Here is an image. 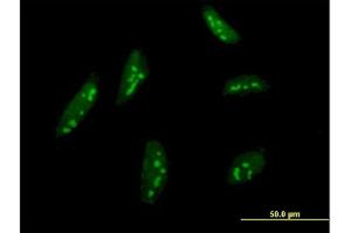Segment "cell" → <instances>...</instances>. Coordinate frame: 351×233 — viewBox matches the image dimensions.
I'll return each instance as SVG.
<instances>
[{
  "mask_svg": "<svg viewBox=\"0 0 351 233\" xmlns=\"http://www.w3.org/2000/svg\"><path fill=\"white\" fill-rule=\"evenodd\" d=\"M169 181V159L163 145L150 140L144 148L141 170V201L154 206L163 194Z\"/></svg>",
  "mask_w": 351,
  "mask_h": 233,
  "instance_id": "1",
  "label": "cell"
},
{
  "mask_svg": "<svg viewBox=\"0 0 351 233\" xmlns=\"http://www.w3.org/2000/svg\"><path fill=\"white\" fill-rule=\"evenodd\" d=\"M99 94L100 79L96 74H92L62 112L56 130L58 138L67 137L80 126L88 113L95 107Z\"/></svg>",
  "mask_w": 351,
  "mask_h": 233,
  "instance_id": "2",
  "label": "cell"
},
{
  "mask_svg": "<svg viewBox=\"0 0 351 233\" xmlns=\"http://www.w3.org/2000/svg\"><path fill=\"white\" fill-rule=\"evenodd\" d=\"M148 59L141 49H134L128 55L121 75L116 95V107H121L135 98L141 87L149 79Z\"/></svg>",
  "mask_w": 351,
  "mask_h": 233,
  "instance_id": "3",
  "label": "cell"
},
{
  "mask_svg": "<svg viewBox=\"0 0 351 233\" xmlns=\"http://www.w3.org/2000/svg\"><path fill=\"white\" fill-rule=\"evenodd\" d=\"M266 167V159L261 152L251 150L238 155L228 170L230 186H241L258 178Z\"/></svg>",
  "mask_w": 351,
  "mask_h": 233,
  "instance_id": "4",
  "label": "cell"
},
{
  "mask_svg": "<svg viewBox=\"0 0 351 233\" xmlns=\"http://www.w3.org/2000/svg\"><path fill=\"white\" fill-rule=\"evenodd\" d=\"M202 18L212 36L219 40L220 42L225 44H237L241 41L239 32L231 24H228L223 16L211 5H205L202 8Z\"/></svg>",
  "mask_w": 351,
  "mask_h": 233,
  "instance_id": "5",
  "label": "cell"
},
{
  "mask_svg": "<svg viewBox=\"0 0 351 233\" xmlns=\"http://www.w3.org/2000/svg\"><path fill=\"white\" fill-rule=\"evenodd\" d=\"M269 89L271 84L261 76L240 75L226 81L221 92L228 97H245L254 94H263Z\"/></svg>",
  "mask_w": 351,
  "mask_h": 233,
  "instance_id": "6",
  "label": "cell"
}]
</instances>
